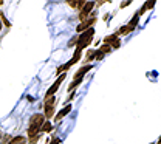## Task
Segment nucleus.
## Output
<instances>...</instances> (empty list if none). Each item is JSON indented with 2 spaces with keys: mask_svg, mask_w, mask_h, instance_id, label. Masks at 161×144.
<instances>
[{
  "mask_svg": "<svg viewBox=\"0 0 161 144\" xmlns=\"http://www.w3.org/2000/svg\"><path fill=\"white\" fill-rule=\"evenodd\" d=\"M138 19H140V14H138V12H136V14H135V16H133V17H132L130 23H129V25H127V28H129V31H133V30H135V28H136V25H138Z\"/></svg>",
  "mask_w": 161,
  "mask_h": 144,
  "instance_id": "6e6552de",
  "label": "nucleus"
},
{
  "mask_svg": "<svg viewBox=\"0 0 161 144\" xmlns=\"http://www.w3.org/2000/svg\"><path fill=\"white\" fill-rule=\"evenodd\" d=\"M76 43H78V36H74V37L70 40V42H68V47H74Z\"/></svg>",
  "mask_w": 161,
  "mask_h": 144,
  "instance_id": "4be33fe9",
  "label": "nucleus"
},
{
  "mask_svg": "<svg viewBox=\"0 0 161 144\" xmlns=\"http://www.w3.org/2000/svg\"><path fill=\"white\" fill-rule=\"evenodd\" d=\"M70 112H71V105H70V104H67V105L64 107V109H62V110L59 112V113H57V115L54 116V121H56V123H59V121H61L62 118H64V116L68 115Z\"/></svg>",
  "mask_w": 161,
  "mask_h": 144,
  "instance_id": "0eeeda50",
  "label": "nucleus"
},
{
  "mask_svg": "<svg viewBox=\"0 0 161 144\" xmlns=\"http://www.w3.org/2000/svg\"><path fill=\"white\" fill-rule=\"evenodd\" d=\"M68 5L71 8H79V10H82V6L85 5V2H68Z\"/></svg>",
  "mask_w": 161,
  "mask_h": 144,
  "instance_id": "2eb2a0df",
  "label": "nucleus"
},
{
  "mask_svg": "<svg viewBox=\"0 0 161 144\" xmlns=\"http://www.w3.org/2000/svg\"><path fill=\"white\" fill-rule=\"evenodd\" d=\"M43 123H45V116L42 113H36V115L31 116L30 125H28V136L31 138V136H34V135H39Z\"/></svg>",
  "mask_w": 161,
  "mask_h": 144,
  "instance_id": "f257e3e1",
  "label": "nucleus"
},
{
  "mask_svg": "<svg viewBox=\"0 0 161 144\" xmlns=\"http://www.w3.org/2000/svg\"><path fill=\"white\" fill-rule=\"evenodd\" d=\"M54 102H56V98L54 96L45 98V107H54Z\"/></svg>",
  "mask_w": 161,
  "mask_h": 144,
  "instance_id": "4468645a",
  "label": "nucleus"
},
{
  "mask_svg": "<svg viewBox=\"0 0 161 144\" xmlns=\"http://www.w3.org/2000/svg\"><path fill=\"white\" fill-rule=\"evenodd\" d=\"M53 115H54V107H45V115L43 116H45L47 119H50Z\"/></svg>",
  "mask_w": 161,
  "mask_h": 144,
  "instance_id": "ddd939ff",
  "label": "nucleus"
},
{
  "mask_svg": "<svg viewBox=\"0 0 161 144\" xmlns=\"http://www.w3.org/2000/svg\"><path fill=\"white\" fill-rule=\"evenodd\" d=\"M42 132H45V133H48V132H51L53 130V124L50 123V121H45V123H43V125H42Z\"/></svg>",
  "mask_w": 161,
  "mask_h": 144,
  "instance_id": "9b49d317",
  "label": "nucleus"
},
{
  "mask_svg": "<svg viewBox=\"0 0 161 144\" xmlns=\"http://www.w3.org/2000/svg\"><path fill=\"white\" fill-rule=\"evenodd\" d=\"M67 78V74L65 73H62V74H59V78H57L56 81H54V84L51 85L50 88H48V92H47V94H45V98H50V96H54V93L59 90V87H61V84L64 82V79Z\"/></svg>",
  "mask_w": 161,
  "mask_h": 144,
  "instance_id": "20e7f679",
  "label": "nucleus"
},
{
  "mask_svg": "<svg viewBox=\"0 0 161 144\" xmlns=\"http://www.w3.org/2000/svg\"><path fill=\"white\" fill-rule=\"evenodd\" d=\"M93 68V67L88 64V65H84L82 68H79L78 71H76V74H74V79H84V76H85L88 71H90Z\"/></svg>",
  "mask_w": 161,
  "mask_h": 144,
  "instance_id": "423d86ee",
  "label": "nucleus"
},
{
  "mask_svg": "<svg viewBox=\"0 0 161 144\" xmlns=\"http://www.w3.org/2000/svg\"><path fill=\"white\" fill-rule=\"evenodd\" d=\"M25 143H26V139L23 136H14V138H11V141L8 144H25Z\"/></svg>",
  "mask_w": 161,
  "mask_h": 144,
  "instance_id": "9d476101",
  "label": "nucleus"
},
{
  "mask_svg": "<svg viewBox=\"0 0 161 144\" xmlns=\"http://www.w3.org/2000/svg\"><path fill=\"white\" fill-rule=\"evenodd\" d=\"M95 51L96 50H90L87 53V56H85V62H92L93 59H95Z\"/></svg>",
  "mask_w": 161,
  "mask_h": 144,
  "instance_id": "f3484780",
  "label": "nucleus"
},
{
  "mask_svg": "<svg viewBox=\"0 0 161 144\" xmlns=\"http://www.w3.org/2000/svg\"><path fill=\"white\" fill-rule=\"evenodd\" d=\"M59 143H61V139H59V138H54V139H53V141H51L50 144H59Z\"/></svg>",
  "mask_w": 161,
  "mask_h": 144,
  "instance_id": "5701e85b",
  "label": "nucleus"
},
{
  "mask_svg": "<svg viewBox=\"0 0 161 144\" xmlns=\"http://www.w3.org/2000/svg\"><path fill=\"white\" fill-rule=\"evenodd\" d=\"M156 144H161V136L158 138V141H156Z\"/></svg>",
  "mask_w": 161,
  "mask_h": 144,
  "instance_id": "a878e982",
  "label": "nucleus"
},
{
  "mask_svg": "<svg viewBox=\"0 0 161 144\" xmlns=\"http://www.w3.org/2000/svg\"><path fill=\"white\" fill-rule=\"evenodd\" d=\"M82 81H84V79H74L73 82H71V84L68 85V92H74V88L78 87V85H79L80 82H82Z\"/></svg>",
  "mask_w": 161,
  "mask_h": 144,
  "instance_id": "f8f14e48",
  "label": "nucleus"
},
{
  "mask_svg": "<svg viewBox=\"0 0 161 144\" xmlns=\"http://www.w3.org/2000/svg\"><path fill=\"white\" fill-rule=\"evenodd\" d=\"M96 6V3L95 2H85V5L82 6V10L79 11V20H80V23L82 22H85L88 19V16L92 14V10Z\"/></svg>",
  "mask_w": 161,
  "mask_h": 144,
  "instance_id": "7ed1b4c3",
  "label": "nucleus"
},
{
  "mask_svg": "<svg viewBox=\"0 0 161 144\" xmlns=\"http://www.w3.org/2000/svg\"><path fill=\"white\" fill-rule=\"evenodd\" d=\"M132 2H124V3H121V8H126V6H129Z\"/></svg>",
  "mask_w": 161,
  "mask_h": 144,
  "instance_id": "b1692460",
  "label": "nucleus"
},
{
  "mask_svg": "<svg viewBox=\"0 0 161 144\" xmlns=\"http://www.w3.org/2000/svg\"><path fill=\"white\" fill-rule=\"evenodd\" d=\"M150 144H153V143H150Z\"/></svg>",
  "mask_w": 161,
  "mask_h": 144,
  "instance_id": "cd10ccee",
  "label": "nucleus"
},
{
  "mask_svg": "<svg viewBox=\"0 0 161 144\" xmlns=\"http://www.w3.org/2000/svg\"><path fill=\"white\" fill-rule=\"evenodd\" d=\"M2 26H3V23H2V20H0V31H2Z\"/></svg>",
  "mask_w": 161,
  "mask_h": 144,
  "instance_id": "bb28decb",
  "label": "nucleus"
},
{
  "mask_svg": "<svg viewBox=\"0 0 161 144\" xmlns=\"http://www.w3.org/2000/svg\"><path fill=\"white\" fill-rule=\"evenodd\" d=\"M93 36H95V30L88 28L87 31L80 33V36H78V43H76V50L82 51L84 48H87L88 45L93 42Z\"/></svg>",
  "mask_w": 161,
  "mask_h": 144,
  "instance_id": "f03ea898",
  "label": "nucleus"
},
{
  "mask_svg": "<svg viewBox=\"0 0 161 144\" xmlns=\"http://www.w3.org/2000/svg\"><path fill=\"white\" fill-rule=\"evenodd\" d=\"M119 37L116 34H110V36H107V37H104V43L105 45H111L113 42H116V40H118Z\"/></svg>",
  "mask_w": 161,
  "mask_h": 144,
  "instance_id": "1a4fd4ad",
  "label": "nucleus"
},
{
  "mask_svg": "<svg viewBox=\"0 0 161 144\" xmlns=\"http://www.w3.org/2000/svg\"><path fill=\"white\" fill-rule=\"evenodd\" d=\"M110 47H111V50H116V48H119V47H121V37H119L118 40H116V42L111 43Z\"/></svg>",
  "mask_w": 161,
  "mask_h": 144,
  "instance_id": "aec40b11",
  "label": "nucleus"
},
{
  "mask_svg": "<svg viewBox=\"0 0 161 144\" xmlns=\"http://www.w3.org/2000/svg\"><path fill=\"white\" fill-rule=\"evenodd\" d=\"M127 33H130L127 26H121V28H119V31H118V34H116V36H126Z\"/></svg>",
  "mask_w": 161,
  "mask_h": 144,
  "instance_id": "6ab92c4d",
  "label": "nucleus"
},
{
  "mask_svg": "<svg viewBox=\"0 0 161 144\" xmlns=\"http://www.w3.org/2000/svg\"><path fill=\"white\" fill-rule=\"evenodd\" d=\"M99 51L102 53V54H107V53L111 51V47H110V45H105V43H104V45H102V47L99 48Z\"/></svg>",
  "mask_w": 161,
  "mask_h": 144,
  "instance_id": "a211bd4d",
  "label": "nucleus"
},
{
  "mask_svg": "<svg viewBox=\"0 0 161 144\" xmlns=\"http://www.w3.org/2000/svg\"><path fill=\"white\" fill-rule=\"evenodd\" d=\"M104 56H105V54H102V53H101L99 50H96V51H95V59H96V61H101Z\"/></svg>",
  "mask_w": 161,
  "mask_h": 144,
  "instance_id": "412c9836",
  "label": "nucleus"
},
{
  "mask_svg": "<svg viewBox=\"0 0 161 144\" xmlns=\"http://www.w3.org/2000/svg\"><path fill=\"white\" fill-rule=\"evenodd\" d=\"M73 98H74V92L70 94V96H68V99H67V101H73Z\"/></svg>",
  "mask_w": 161,
  "mask_h": 144,
  "instance_id": "393cba45",
  "label": "nucleus"
},
{
  "mask_svg": "<svg viewBox=\"0 0 161 144\" xmlns=\"http://www.w3.org/2000/svg\"><path fill=\"white\" fill-rule=\"evenodd\" d=\"M96 23V17H90V19H87L85 22H82V23H79L76 26V31L78 33H84V31H87L88 28H93L92 25Z\"/></svg>",
  "mask_w": 161,
  "mask_h": 144,
  "instance_id": "39448f33",
  "label": "nucleus"
},
{
  "mask_svg": "<svg viewBox=\"0 0 161 144\" xmlns=\"http://www.w3.org/2000/svg\"><path fill=\"white\" fill-rule=\"evenodd\" d=\"M0 20H2V23H3V25H5V26H6V28H10V26H11V23H10V20H8V19H6V17H5V14H3V12H0Z\"/></svg>",
  "mask_w": 161,
  "mask_h": 144,
  "instance_id": "dca6fc26",
  "label": "nucleus"
}]
</instances>
